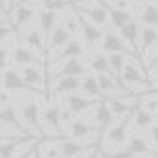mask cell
<instances>
[{
	"label": "cell",
	"instance_id": "41",
	"mask_svg": "<svg viewBox=\"0 0 158 158\" xmlns=\"http://www.w3.org/2000/svg\"><path fill=\"white\" fill-rule=\"evenodd\" d=\"M8 57H10V53L4 46H0V71H4L6 69V65H8Z\"/></svg>",
	"mask_w": 158,
	"mask_h": 158
},
{
	"label": "cell",
	"instance_id": "53",
	"mask_svg": "<svg viewBox=\"0 0 158 158\" xmlns=\"http://www.w3.org/2000/svg\"><path fill=\"white\" fill-rule=\"evenodd\" d=\"M92 158H99V154H94V156H92Z\"/></svg>",
	"mask_w": 158,
	"mask_h": 158
},
{
	"label": "cell",
	"instance_id": "23",
	"mask_svg": "<svg viewBox=\"0 0 158 158\" xmlns=\"http://www.w3.org/2000/svg\"><path fill=\"white\" fill-rule=\"evenodd\" d=\"M80 88V78L78 76H61L57 78V82L53 86V95H67V94H74Z\"/></svg>",
	"mask_w": 158,
	"mask_h": 158
},
{
	"label": "cell",
	"instance_id": "5",
	"mask_svg": "<svg viewBox=\"0 0 158 158\" xmlns=\"http://www.w3.org/2000/svg\"><path fill=\"white\" fill-rule=\"evenodd\" d=\"M95 145L97 141H92V143H80L78 139H59L57 141L61 158H80L82 154L94 152Z\"/></svg>",
	"mask_w": 158,
	"mask_h": 158
},
{
	"label": "cell",
	"instance_id": "18",
	"mask_svg": "<svg viewBox=\"0 0 158 158\" xmlns=\"http://www.w3.org/2000/svg\"><path fill=\"white\" fill-rule=\"evenodd\" d=\"M120 31V36L124 38V42H128L130 44V48L139 55V50H137V42H139V32H141V27H139V21H135V19H131L130 23H126L122 29H118ZM141 57V55H139ZM143 59V57H141Z\"/></svg>",
	"mask_w": 158,
	"mask_h": 158
},
{
	"label": "cell",
	"instance_id": "31",
	"mask_svg": "<svg viewBox=\"0 0 158 158\" xmlns=\"http://www.w3.org/2000/svg\"><path fill=\"white\" fill-rule=\"evenodd\" d=\"M89 69L95 71L97 74H109L114 78V74H112V69H110V65H109V57L103 53H97L92 57V61H89Z\"/></svg>",
	"mask_w": 158,
	"mask_h": 158
},
{
	"label": "cell",
	"instance_id": "30",
	"mask_svg": "<svg viewBox=\"0 0 158 158\" xmlns=\"http://www.w3.org/2000/svg\"><path fill=\"white\" fill-rule=\"evenodd\" d=\"M139 21L145 27H154L158 29V6L154 4H145L141 14H139Z\"/></svg>",
	"mask_w": 158,
	"mask_h": 158
},
{
	"label": "cell",
	"instance_id": "40",
	"mask_svg": "<svg viewBox=\"0 0 158 158\" xmlns=\"http://www.w3.org/2000/svg\"><path fill=\"white\" fill-rule=\"evenodd\" d=\"M73 116L74 114L67 107H61V126H63V124H71L73 122Z\"/></svg>",
	"mask_w": 158,
	"mask_h": 158
},
{
	"label": "cell",
	"instance_id": "54",
	"mask_svg": "<svg viewBox=\"0 0 158 158\" xmlns=\"http://www.w3.org/2000/svg\"><path fill=\"white\" fill-rule=\"evenodd\" d=\"M82 158H88V156H82Z\"/></svg>",
	"mask_w": 158,
	"mask_h": 158
},
{
	"label": "cell",
	"instance_id": "27",
	"mask_svg": "<svg viewBox=\"0 0 158 158\" xmlns=\"http://www.w3.org/2000/svg\"><path fill=\"white\" fill-rule=\"evenodd\" d=\"M80 88H82V92H84L88 97H94V99L103 101V92H101V88H99L97 76H94V74H86L84 80L80 82Z\"/></svg>",
	"mask_w": 158,
	"mask_h": 158
},
{
	"label": "cell",
	"instance_id": "7",
	"mask_svg": "<svg viewBox=\"0 0 158 158\" xmlns=\"http://www.w3.org/2000/svg\"><path fill=\"white\" fill-rule=\"evenodd\" d=\"M2 86L6 92H31V94H40L36 89H32L15 69H4L2 74ZM42 95V94H40Z\"/></svg>",
	"mask_w": 158,
	"mask_h": 158
},
{
	"label": "cell",
	"instance_id": "49",
	"mask_svg": "<svg viewBox=\"0 0 158 158\" xmlns=\"http://www.w3.org/2000/svg\"><path fill=\"white\" fill-rule=\"evenodd\" d=\"M31 2H36V0H17V4H31Z\"/></svg>",
	"mask_w": 158,
	"mask_h": 158
},
{
	"label": "cell",
	"instance_id": "12",
	"mask_svg": "<svg viewBox=\"0 0 158 158\" xmlns=\"http://www.w3.org/2000/svg\"><path fill=\"white\" fill-rule=\"evenodd\" d=\"M10 15H12V27L17 35L19 29H23L27 23H31V19L35 17V8L31 4H17L12 12H10Z\"/></svg>",
	"mask_w": 158,
	"mask_h": 158
},
{
	"label": "cell",
	"instance_id": "38",
	"mask_svg": "<svg viewBox=\"0 0 158 158\" xmlns=\"http://www.w3.org/2000/svg\"><path fill=\"white\" fill-rule=\"evenodd\" d=\"M65 29L69 31V32H76V31H78V19H76V10H73L71 17L67 19V23H65Z\"/></svg>",
	"mask_w": 158,
	"mask_h": 158
},
{
	"label": "cell",
	"instance_id": "28",
	"mask_svg": "<svg viewBox=\"0 0 158 158\" xmlns=\"http://www.w3.org/2000/svg\"><path fill=\"white\" fill-rule=\"evenodd\" d=\"M95 120H97L99 126H103V128H110L112 124H114V114L110 112L107 101H99L95 105Z\"/></svg>",
	"mask_w": 158,
	"mask_h": 158
},
{
	"label": "cell",
	"instance_id": "33",
	"mask_svg": "<svg viewBox=\"0 0 158 158\" xmlns=\"http://www.w3.org/2000/svg\"><path fill=\"white\" fill-rule=\"evenodd\" d=\"M38 147H40V152H42L44 158H61L57 141H50V139L48 141H40Z\"/></svg>",
	"mask_w": 158,
	"mask_h": 158
},
{
	"label": "cell",
	"instance_id": "32",
	"mask_svg": "<svg viewBox=\"0 0 158 158\" xmlns=\"http://www.w3.org/2000/svg\"><path fill=\"white\" fill-rule=\"evenodd\" d=\"M107 57H109V65L112 69V74H114V78L120 82V74L124 71V67H126L128 55H124V53H107Z\"/></svg>",
	"mask_w": 158,
	"mask_h": 158
},
{
	"label": "cell",
	"instance_id": "37",
	"mask_svg": "<svg viewBox=\"0 0 158 158\" xmlns=\"http://www.w3.org/2000/svg\"><path fill=\"white\" fill-rule=\"evenodd\" d=\"M38 143V139H32L31 143H27V147L23 151H21L19 154H15L14 158H32V149H35V145Z\"/></svg>",
	"mask_w": 158,
	"mask_h": 158
},
{
	"label": "cell",
	"instance_id": "24",
	"mask_svg": "<svg viewBox=\"0 0 158 158\" xmlns=\"http://www.w3.org/2000/svg\"><path fill=\"white\" fill-rule=\"evenodd\" d=\"M38 23H40V32H42V36L50 38V35L53 32L55 25H57V12H52V10H42V12L38 14Z\"/></svg>",
	"mask_w": 158,
	"mask_h": 158
},
{
	"label": "cell",
	"instance_id": "16",
	"mask_svg": "<svg viewBox=\"0 0 158 158\" xmlns=\"http://www.w3.org/2000/svg\"><path fill=\"white\" fill-rule=\"evenodd\" d=\"M158 44V29L154 27H143L139 32V55L145 61V55L149 53Z\"/></svg>",
	"mask_w": 158,
	"mask_h": 158
},
{
	"label": "cell",
	"instance_id": "3",
	"mask_svg": "<svg viewBox=\"0 0 158 158\" xmlns=\"http://www.w3.org/2000/svg\"><path fill=\"white\" fill-rule=\"evenodd\" d=\"M19 114L23 124L29 128V131H35L36 135L44 133V126H42V112H40V105L36 101H27L19 107Z\"/></svg>",
	"mask_w": 158,
	"mask_h": 158
},
{
	"label": "cell",
	"instance_id": "1",
	"mask_svg": "<svg viewBox=\"0 0 158 158\" xmlns=\"http://www.w3.org/2000/svg\"><path fill=\"white\" fill-rule=\"evenodd\" d=\"M101 48H103V52H107V53H124V55H128V57H131L137 65L145 67V61L130 46H126V42H124L122 36H118L116 32H112V31L103 32V38H101ZM145 69H147V67H145Z\"/></svg>",
	"mask_w": 158,
	"mask_h": 158
},
{
	"label": "cell",
	"instance_id": "13",
	"mask_svg": "<svg viewBox=\"0 0 158 158\" xmlns=\"http://www.w3.org/2000/svg\"><path fill=\"white\" fill-rule=\"evenodd\" d=\"M42 126L46 124L50 126L55 133H61L63 131V126H61V107L55 103V101H50L48 107L42 110Z\"/></svg>",
	"mask_w": 158,
	"mask_h": 158
},
{
	"label": "cell",
	"instance_id": "42",
	"mask_svg": "<svg viewBox=\"0 0 158 158\" xmlns=\"http://www.w3.org/2000/svg\"><path fill=\"white\" fill-rule=\"evenodd\" d=\"M149 135H151L152 143L158 147V124H152V126H151V131H149Z\"/></svg>",
	"mask_w": 158,
	"mask_h": 158
},
{
	"label": "cell",
	"instance_id": "26",
	"mask_svg": "<svg viewBox=\"0 0 158 158\" xmlns=\"http://www.w3.org/2000/svg\"><path fill=\"white\" fill-rule=\"evenodd\" d=\"M126 149L133 154H147V156H152V158H158V152L154 149H151L149 143H147L141 135H131L128 145H126Z\"/></svg>",
	"mask_w": 158,
	"mask_h": 158
},
{
	"label": "cell",
	"instance_id": "19",
	"mask_svg": "<svg viewBox=\"0 0 158 158\" xmlns=\"http://www.w3.org/2000/svg\"><path fill=\"white\" fill-rule=\"evenodd\" d=\"M101 4H103V8L107 10L109 14V19L114 29H122L126 23H130V21L133 19V14L130 12V10H118V8H112L109 2H105V0H101Z\"/></svg>",
	"mask_w": 158,
	"mask_h": 158
},
{
	"label": "cell",
	"instance_id": "6",
	"mask_svg": "<svg viewBox=\"0 0 158 158\" xmlns=\"http://www.w3.org/2000/svg\"><path fill=\"white\" fill-rule=\"evenodd\" d=\"M74 8H76L88 21H92L94 25H97V27H105V25H107L109 14H107V10L103 8V4H101V0H94L92 4L76 2Z\"/></svg>",
	"mask_w": 158,
	"mask_h": 158
},
{
	"label": "cell",
	"instance_id": "39",
	"mask_svg": "<svg viewBox=\"0 0 158 158\" xmlns=\"http://www.w3.org/2000/svg\"><path fill=\"white\" fill-rule=\"evenodd\" d=\"M14 27L10 25V23H6V25H0V42H4V40H8L10 36L14 35Z\"/></svg>",
	"mask_w": 158,
	"mask_h": 158
},
{
	"label": "cell",
	"instance_id": "46",
	"mask_svg": "<svg viewBox=\"0 0 158 158\" xmlns=\"http://www.w3.org/2000/svg\"><path fill=\"white\" fill-rule=\"evenodd\" d=\"M40 143V141H38ZM38 143L35 145V149H32V158H44L42 156V152H40V147H38Z\"/></svg>",
	"mask_w": 158,
	"mask_h": 158
},
{
	"label": "cell",
	"instance_id": "36",
	"mask_svg": "<svg viewBox=\"0 0 158 158\" xmlns=\"http://www.w3.org/2000/svg\"><path fill=\"white\" fill-rule=\"evenodd\" d=\"M107 158H135L133 152H130L128 149H120V151H105L103 152Z\"/></svg>",
	"mask_w": 158,
	"mask_h": 158
},
{
	"label": "cell",
	"instance_id": "50",
	"mask_svg": "<svg viewBox=\"0 0 158 158\" xmlns=\"http://www.w3.org/2000/svg\"><path fill=\"white\" fill-rule=\"evenodd\" d=\"M152 69H154V74H156V80H158V63H156V65L152 67Z\"/></svg>",
	"mask_w": 158,
	"mask_h": 158
},
{
	"label": "cell",
	"instance_id": "4",
	"mask_svg": "<svg viewBox=\"0 0 158 158\" xmlns=\"http://www.w3.org/2000/svg\"><path fill=\"white\" fill-rule=\"evenodd\" d=\"M42 69L44 67H38V65H25V69L23 73H21V76H23V80L32 88V89H36V92H40L46 99H50L48 95V86H50V80L46 76L42 74Z\"/></svg>",
	"mask_w": 158,
	"mask_h": 158
},
{
	"label": "cell",
	"instance_id": "44",
	"mask_svg": "<svg viewBox=\"0 0 158 158\" xmlns=\"http://www.w3.org/2000/svg\"><path fill=\"white\" fill-rule=\"evenodd\" d=\"M156 63H158V52H156V55H154L152 59H149V61L145 63V67H147V71H149V69H152V67H154Z\"/></svg>",
	"mask_w": 158,
	"mask_h": 158
},
{
	"label": "cell",
	"instance_id": "20",
	"mask_svg": "<svg viewBox=\"0 0 158 158\" xmlns=\"http://www.w3.org/2000/svg\"><path fill=\"white\" fill-rule=\"evenodd\" d=\"M73 38V32H69L65 27H55L53 32L48 38V50H46V55L52 53V52H59L67 42Z\"/></svg>",
	"mask_w": 158,
	"mask_h": 158
},
{
	"label": "cell",
	"instance_id": "22",
	"mask_svg": "<svg viewBox=\"0 0 158 158\" xmlns=\"http://www.w3.org/2000/svg\"><path fill=\"white\" fill-rule=\"evenodd\" d=\"M131 120H133V126L139 128V130H147L152 126L154 122V114H151L149 110H145L139 103V97H137V103H135L133 110H131Z\"/></svg>",
	"mask_w": 158,
	"mask_h": 158
},
{
	"label": "cell",
	"instance_id": "34",
	"mask_svg": "<svg viewBox=\"0 0 158 158\" xmlns=\"http://www.w3.org/2000/svg\"><path fill=\"white\" fill-rule=\"evenodd\" d=\"M139 103L145 110H149L151 114L158 112V92H154V95H145L143 99H139Z\"/></svg>",
	"mask_w": 158,
	"mask_h": 158
},
{
	"label": "cell",
	"instance_id": "29",
	"mask_svg": "<svg viewBox=\"0 0 158 158\" xmlns=\"http://www.w3.org/2000/svg\"><path fill=\"white\" fill-rule=\"evenodd\" d=\"M25 44L31 46V50H36L38 53L46 55V48H44V36L40 29H29L27 35H25Z\"/></svg>",
	"mask_w": 158,
	"mask_h": 158
},
{
	"label": "cell",
	"instance_id": "35",
	"mask_svg": "<svg viewBox=\"0 0 158 158\" xmlns=\"http://www.w3.org/2000/svg\"><path fill=\"white\" fill-rule=\"evenodd\" d=\"M44 10H52V12H59V10L67 8L69 0H42Z\"/></svg>",
	"mask_w": 158,
	"mask_h": 158
},
{
	"label": "cell",
	"instance_id": "15",
	"mask_svg": "<svg viewBox=\"0 0 158 158\" xmlns=\"http://www.w3.org/2000/svg\"><path fill=\"white\" fill-rule=\"evenodd\" d=\"M103 130V126L99 124H88L84 120H73L69 124V137H74V139H86L88 135L92 133H99Z\"/></svg>",
	"mask_w": 158,
	"mask_h": 158
},
{
	"label": "cell",
	"instance_id": "8",
	"mask_svg": "<svg viewBox=\"0 0 158 158\" xmlns=\"http://www.w3.org/2000/svg\"><path fill=\"white\" fill-rule=\"evenodd\" d=\"M76 19H78V25H80V31H82V35H84V40L89 44V46H97V44H101L103 31H101L97 25H94L92 21H88L80 12H78V10H76Z\"/></svg>",
	"mask_w": 158,
	"mask_h": 158
},
{
	"label": "cell",
	"instance_id": "14",
	"mask_svg": "<svg viewBox=\"0 0 158 158\" xmlns=\"http://www.w3.org/2000/svg\"><path fill=\"white\" fill-rule=\"evenodd\" d=\"M88 71H89V67H86L80 61V57H73V59H67L57 69L55 78H61V76H78V78H80V76L88 74Z\"/></svg>",
	"mask_w": 158,
	"mask_h": 158
},
{
	"label": "cell",
	"instance_id": "56",
	"mask_svg": "<svg viewBox=\"0 0 158 158\" xmlns=\"http://www.w3.org/2000/svg\"><path fill=\"white\" fill-rule=\"evenodd\" d=\"M0 4H2V2H0Z\"/></svg>",
	"mask_w": 158,
	"mask_h": 158
},
{
	"label": "cell",
	"instance_id": "11",
	"mask_svg": "<svg viewBox=\"0 0 158 158\" xmlns=\"http://www.w3.org/2000/svg\"><path fill=\"white\" fill-rule=\"evenodd\" d=\"M97 103H99V99L84 97V95H78V94H67L65 95V107L73 114H82L84 110H88L89 107H95Z\"/></svg>",
	"mask_w": 158,
	"mask_h": 158
},
{
	"label": "cell",
	"instance_id": "17",
	"mask_svg": "<svg viewBox=\"0 0 158 158\" xmlns=\"http://www.w3.org/2000/svg\"><path fill=\"white\" fill-rule=\"evenodd\" d=\"M32 139H36L35 135H15L14 139H8L4 143H0V158H14L19 147L31 143Z\"/></svg>",
	"mask_w": 158,
	"mask_h": 158
},
{
	"label": "cell",
	"instance_id": "9",
	"mask_svg": "<svg viewBox=\"0 0 158 158\" xmlns=\"http://www.w3.org/2000/svg\"><path fill=\"white\" fill-rule=\"evenodd\" d=\"M0 124H6V126L15 128V131H17L19 135H32V133L29 131V128L19 120V114L15 112V109L10 105V103L4 105V107H0Z\"/></svg>",
	"mask_w": 158,
	"mask_h": 158
},
{
	"label": "cell",
	"instance_id": "51",
	"mask_svg": "<svg viewBox=\"0 0 158 158\" xmlns=\"http://www.w3.org/2000/svg\"><path fill=\"white\" fill-rule=\"evenodd\" d=\"M128 2H135V4H141V2H145V0H128Z\"/></svg>",
	"mask_w": 158,
	"mask_h": 158
},
{
	"label": "cell",
	"instance_id": "21",
	"mask_svg": "<svg viewBox=\"0 0 158 158\" xmlns=\"http://www.w3.org/2000/svg\"><path fill=\"white\" fill-rule=\"evenodd\" d=\"M84 52H86V50H84V46H82V42H78L76 38H71V40L57 52V55H55V63H61V61L73 59V57H82Z\"/></svg>",
	"mask_w": 158,
	"mask_h": 158
},
{
	"label": "cell",
	"instance_id": "52",
	"mask_svg": "<svg viewBox=\"0 0 158 158\" xmlns=\"http://www.w3.org/2000/svg\"><path fill=\"white\" fill-rule=\"evenodd\" d=\"M99 158H107V156H105V154H99Z\"/></svg>",
	"mask_w": 158,
	"mask_h": 158
},
{
	"label": "cell",
	"instance_id": "10",
	"mask_svg": "<svg viewBox=\"0 0 158 158\" xmlns=\"http://www.w3.org/2000/svg\"><path fill=\"white\" fill-rule=\"evenodd\" d=\"M130 122H131V114H126V116H122L120 122L112 124V126L109 128V131H107V141L110 145H114V147L124 145V143H126V137H128Z\"/></svg>",
	"mask_w": 158,
	"mask_h": 158
},
{
	"label": "cell",
	"instance_id": "45",
	"mask_svg": "<svg viewBox=\"0 0 158 158\" xmlns=\"http://www.w3.org/2000/svg\"><path fill=\"white\" fill-rule=\"evenodd\" d=\"M6 23H10V21H8V14L0 8V25H6Z\"/></svg>",
	"mask_w": 158,
	"mask_h": 158
},
{
	"label": "cell",
	"instance_id": "47",
	"mask_svg": "<svg viewBox=\"0 0 158 158\" xmlns=\"http://www.w3.org/2000/svg\"><path fill=\"white\" fill-rule=\"evenodd\" d=\"M8 139H14V135H10V133H6V131L0 130V143H4V141H8Z\"/></svg>",
	"mask_w": 158,
	"mask_h": 158
},
{
	"label": "cell",
	"instance_id": "55",
	"mask_svg": "<svg viewBox=\"0 0 158 158\" xmlns=\"http://www.w3.org/2000/svg\"><path fill=\"white\" fill-rule=\"evenodd\" d=\"M0 8H2V4H0Z\"/></svg>",
	"mask_w": 158,
	"mask_h": 158
},
{
	"label": "cell",
	"instance_id": "43",
	"mask_svg": "<svg viewBox=\"0 0 158 158\" xmlns=\"http://www.w3.org/2000/svg\"><path fill=\"white\" fill-rule=\"evenodd\" d=\"M8 101H10V95H8V92H0V107L8 105Z\"/></svg>",
	"mask_w": 158,
	"mask_h": 158
},
{
	"label": "cell",
	"instance_id": "2",
	"mask_svg": "<svg viewBox=\"0 0 158 158\" xmlns=\"http://www.w3.org/2000/svg\"><path fill=\"white\" fill-rule=\"evenodd\" d=\"M120 82L126 88H135V86H151L152 82L149 80V73L145 67L137 65V63H126L124 71L120 74ZM133 92V89H131Z\"/></svg>",
	"mask_w": 158,
	"mask_h": 158
},
{
	"label": "cell",
	"instance_id": "25",
	"mask_svg": "<svg viewBox=\"0 0 158 158\" xmlns=\"http://www.w3.org/2000/svg\"><path fill=\"white\" fill-rule=\"evenodd\" d=\"M14 63L15 65H38V67H46V63L44 61H40L35 53H32L29 48H25V46H17L15 50H14Z\"/></svg>",
	"mask_w": 158,
	"mask_h": 158
},
{
	"label": "cell",
	"instance_id": "48",
	"mask_svg": "<svg viewBox=\"0 0 158 158\" xmlns=\"http://www.w3.org/2000/svg\"><path fill=\"white\" fill-rule=\"evenodd\" d=\"M15 4H17V0H10V4H8V10H10V12L15 8Z\"/></svg>",
	"mask_w": 158,
	"mask_h": 158
}]
</instances>
